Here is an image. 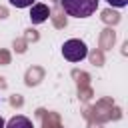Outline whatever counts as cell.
Segmentation results:
<instances>
[{
    "mask_svg": "<svg viewBox=\"0 0 128 128\" xmlns=\"http://www.w3.org/2000/svg\"><path fill=\"white\" fill-rule=\"evenodd\" d=\"M4 124H6V122H4V120H2V116H0V128H4Z\"/></svg>",
    "mask_w": 128,
    "mask_h": 128,
    "instance_id": "obj_7",
    "label": "cell"
},
{
    "mask_svg": "<svg viewBox=\"0 0 128 128\" xmlns=\"http://www.w3.org/2000/svg\"><path fill=\"white\" fill-rule=\"evenodd\" d=\"M4 128H34V126L26 116H14L4 124Z\"/></svg>",
    "mask_w": 128,
    "mask_h": 128,
    "instance_id": "obj_4",
    "label": "cell"
},
{
    "mask_svg": "<svg viewBox=\"0 0 128 128\" xmlns=\"http://www.w3.org/2000/svg\"><path fill=\"white\" fill-rule=\"evenodd\" d=\"M48 16H50V8L46 4H32V10H30L32 24H42Z\"/></svg>",
    "mask_w": 128,
    "mask_h": 128,
    "instance_id": "obj_3",
    "label": "cell"
},
{
    "mask_svg": "<svg viewBox=\"0 0 128 128\" xmlns=\"http://www.w3.org/2000/svg\"><path fill=\"white\" fill-rule=\"evenodd\" d=\"M10 4L16 6V8H28V6L34 4V0H10Z\"/></svg>",
    "mask_w": 128,
    "mask_h": 128,
    "instance_id": "obj_5",
    "label": "cell"
},
{
    "mask_svg": "<svg viewBox=\"0 0 128 128\" xmlns=\"http://www.w3.org/2000/svg\"><path fill=\"white\" fill-rule=\"evenodd\" d=\"M100 0H60L64 12L74 18H88L96 12Z\"/></svg>",
    "mask_w": 128,
    "mask_h": 128,
    "instance_id": "obj_1",
    "label": "cell"
},
{
    "mask_svg": "<svg viewBox=\"0 0 128 128\" xmlns=\"http://www.w3.org/2000/svg\"><path fill=\"white\" fill-rule=\"evenodd\" d=\"M108 4L110 6H116V8H124L128 4V0H108Z\"/></svg>",
    "mask_w": 128,
    "mask_h": 128,
    "instance_id": "obj_6",
    "label": "cell"
},
{
    "mask_svg": "<svg viewBox=\"0 0 128 128\" xmlns=\"http://www.w3.org/2000/svg\"><path fill=\"white\" fill-rule=\"evenodd\" d=\"M62 54H64V58L70 60V62H80V60L86 58L88 48H86V44H84L82 40L72 38V40H66V42H64V46H62Z\"/></svg>",
    "mask_w": 128,
    "mask_h": 128,
    "instance_id": "obj_2",
    "label": "cell"
}]
</instances>
